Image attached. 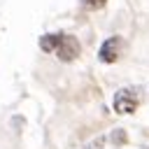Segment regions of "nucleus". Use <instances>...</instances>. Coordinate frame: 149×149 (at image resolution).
<instances>
[{"mask_svg":"<svg viewBox=\"0 0 149 149\" xmlns=\"http://www.w3.org/2000/svg\"><path fill=\"white\" fill-rule=\"evenodd\" d=\"M112 142H114L116 147L126 144V142H128V135H126V130H123V128H116V130L112 133Z\"/></svg>","mask_w":149,"mask_h":149,"instance_id":"nucleus-5","label":"nucleus"},{"mask_svg":"<svg viewBox=\"0 0 149 149\" xmlns=\"http://www.w3.org/2000/svg\"><path fill=\"white\" fill-rule=\"evenodd\" d=\"M79 5L84 9H88V12H98V9H102L107 5V0H79Z\"/></svg>","mask_w":149,"mask_h":149,"instance_id":"nucleus-4","label":"nucleus"},{"mask_svg":"<svg viewBox=\"0 0 149 149\" xmlns=\"http://www.w3.org/2000/svg\"><path fill=\"white\" fill-rule=\"evenodd\" d=\"M140 105V93L137 88L133 86H126V88H119L114 93V112L116 114H133Z\"/></svg>","mask_w":149,"mask_h":149,"instance_id":"nucleus-2","label":"nucleus"},{"mask_svg":"<svg viewBox=\"0 0 149 149\" xmlns=\"http://www.w3.org/2000/svg\"><path fill=\"white\" fill-rule=\"evenodd\" d=\"M40 49L44 54H54L58 61L70 63L81 54V44L70 33H47L40 37Z\"/></svg>","mask_w":149,"mask_h":149,"instance_id":"nucleus-1","label":"nucleus"},{"mask_svg":"<svg viewBox=\"0 0 149 149\" xmlns=\"http://www.w3.org/2000/svg\"><path fill=\"white\" fill-rule=\"evenodd\" d=\"M121 49H123V40H121L119 35H112V37H107V40L100 44L98 58H100L102 63H116L119 56H121Z\"/></svg>","mask_w":149,"mask_h":149,"instance_id":"nucleus-3","label":"nucleus"}]
</instances>
